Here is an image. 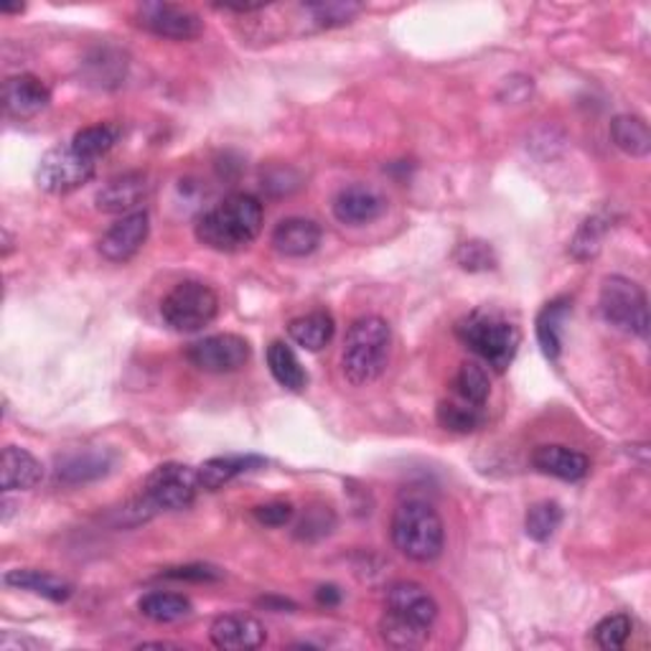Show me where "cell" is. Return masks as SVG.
Instances as JSON below:
<instances>
[{
	"label": "cell",
	"mask_w": 651,
	"mask_h": 651,
	"mask_svg": "<svg viewBox=\"0 0 651 651\" xmlns=\"http://www.w3.org/2000/svg\"><path fill=\"white\" fill-rule=\"evenodd\" d=\"M252 514H255V519L260 524H265V527H285V524L293 519L296 510H293V504L288 502H270L255 506Z\"/></svg>",
	"instance_id": "8d00e7d4"
},
{
	"label": "cell",
	"mask_w": 651,
	"mask_h": 651,
	"mask_svg": "<svg viewBox=\"0 0 651 651\" xmlns=\"http://www.w3.org/2000/svg\"><path fill=\"white\" fill-rule=\"evenodd\" d=\"M570 316V300L555 298L537 316V341L542 354L550 362H558L562 354V326Z\"/></svg>",
	"instance_id": "7402d4cb"
},
{
	"label": "cell",
	"mask_w": 651,
	"mask_h": 651,
	"mask_svg": "<svg viewBox=\"0 0 651 651\" xmlns=\"http://www.w3.org/2000/svg\"><path fill=\"white\" fill-rule=\"evenodd\" d=\"M163 578H171V581H194V583H214L219 581L221 573L212 566H179L163 570Z\"/></svg>",
	"instance_id": "74e56055"
},
{
	"label": "cell",
	"mask_w": 651,
	"mask_h": 651,
	"mask_svg": "<svg viewBox=\"0 0 651 651\" xmlns=\"http://www.w3.org/2000/svg\"><path fill=\"white\" fill-rule=\"evenodd\" d=\"M138 610L150 621L156 624H173L181 621V618L192 616V601L181 593H163V591H153L148 595H142L138 601Z\"/></svg>",
	"instance_id": "4316f807"
},
{
	"label": "cell",
	"mask_w": 651,
	"mask_h": 651,
	"mask_svg": "<svg viewBox=\"0 0 651 651\" xmlns=\"http://www.w3.org/2000/svg\"><path fill=\"white\" fill-rule=\"evenodd\" d=\"M94 171H98V161H90L67 142V146H57L42 156L36 169V184L46 194H69L84 186L94 176Z\"/></svg>",
	"instance_id": "9c48e42d"
},
{
	"label": "cell",
	"mask_w": 651,
	"mask_h": 651,
	"mask_svg": "<svg viewBox=\"0 0 651 651\" xmlns=\"http://www.w3.org/2000/svg\"><path fill=\"white\" fill-rule=\"evenodd\" d=\"M456 336L496 372L510 369L522 341L517 326L489 308H479V311L464 316L456 323Z\"/></svg>",
	"instance_id": "5b68a950"
},
{
	"label": "cell",
	"mask_w": 651,
	"mask_h": 651,
	"mask_svg": "<svg viewBox=\"0 0 651 651\" xmlns=\"http://www.w3.org/2000/svg\"><path fill=\"white\" fill-rule=\"evenodd\" d=\"M3 583L15 587V591L42 595V598L52 603H65L71 595V585L67 581H61V578L52 573H42V570H8Z\"/></svg>",
	"instance_id": "603a6c76"
},
{
	"label": "cell",
	"mask_w": 651,
	"mask_h": 651,
	"mask_svg": "<svg viewBox=\"0 0 651 651\" xmlns=\"http://www.w3.org/2000/svg\"><path fill=\"white\" fill-rule=\"evenodd\" d=\"M115 454H110L105 448H84L71 450V454L61 456L57 460V479L69 487H79V483H90L113 471Z\"/></svg>",
	"instance_id": "e0dca14e"
},
{
	"label": "cell",
	"mask_w": 651,
	"mask_h": 651,
	"mask_svg": "<svg viewBox=\"0 0 651 651\" xmlns=\"http://www.w3.org/2000/svg\"><path fill=\"white\" fill-rule=\"evenodd\" d=\"M23 8H26V5H8V3H3V5H0V11H3V13H23Z\"/></svg>",
	"instance_id": "b9f144b4"
},
{
	"label": "cell",
	"mask_w": 651,
	"mask_h": 651,
	"mask_svg": "<svg viewBox=\"0 0 651 651\" xmlns=\"http://www.w3.org/2000/svg\"><path fill=\"white\" fill-rule=\"evenodd\" d=\"M336 323L333 316L326 311H313L306 316H298L288 323V336L296 341L298 346H304L306 352H321V349L333 339Z\"/></svg>",
	"instance_id": "d4e9b609"
},
{
	"label": "cell",
	"mask_w": 651,
	"mask_h": 651,
	"mask_svg": "<svg viewBox=\"0 0 651 651\" xmlns=\"http://www.w3.org/2000/svg\"><path fill=\"white\" fill-rule=\"evenodd\" d=\"M610 140L618 150L631 158H644L651 150L649 125L637 115H618L610 123Z\"/></svg>",
	"instance_id": "484cf974"
},
{
	"label": "cell",
	"mask_w": 651,
	"mask_h": 651,
	"mask_svg": "<svg viewBox=\"0 0 651 651\" xmlns=\"http://www.w3.org/2000/svg\"><path fill=\"white\" fill-rule=\"evenodd\" d=\"M135 23L148 34L171 38V42H192L204 31V21L192 8L163 3V0H150V3H140L135 8Z\"/></svg>",
	"instance_id": "30bf717a"
},
{
	"label": "cell",
	"mask_w": 651,
	"mask_h": 651,
	"mask_svg": "<svg viewBox=\"0 0 651 651\" xmlns=\"http://www.w3.org/2000/svg\"><path fill=\"white\" fill-rule=\"evenodd\" d=\"M219 313V296L206 283L184 281L173 285L161 300V319L179 333H196L209 326Z\"/></svg>",
	"instance_id": "ba28073f"
},
{
	"label": "cell",
	"mask_w": 651,
	"mask_h": 651,
	"mask_svg": "<svg viewBox=\"0 0 651 651\" xmlns=\"http://www.w3.org/2000/svg\"><path fill=\"white\" fill-rule=\"evenodd\" d=\"M202 491L198 471L186 464H163L142 483L140 499L135 504L138 519H146L158 512H184L196 502Z\"/></svg>",
	"instance_id": "8992f818"
},
{
	"label": "cell",
	"mask_w": 651,
	"mask_h": 651,
	"mask_svg": "<svg viewBox=\"0 0 651 651\" xmlns=\"http://www.w3.org/2000/svg\"><path fill=\"white\" fill-rule=\"evenodd\" d=\"M123 138V128L117 123H98L87 125V128L79 130L75 138H71V146H75L79 153L90 158V161H98L105 153H110L117 142Z\"/></svg>",
	"instance_id": "f1b7e54d"
},
{
	"label": "cell",
	"mask_w": 651,
	"mask_h": 651,
	"mask_svg": "<svg viewBox=\"0 0 651 651\" xmlns=\"http://www.w3.org/2000/svg\"><path fill=\"white\" fill-rule=\"evenodd\" d=\"M438 618V603L420 583L400 581L387 591V608L379 633L392 649L423 647Z\"/></svg>",
	"instance_id": "6da1fadb"
},
{
	"label": "cell",
	"mask_w": 651,
	"mask_h": 651,
	"mask_svg": "<svg viewBox=\"0 0 651 651\" xmlns=\"http://www.w3.org/2000/svg\"><path fill=\"white\" fill-rule=\"evenodd\" d=\"M435 418H438L443 431L466 435L479 431L483 425V408L456 397V400H443L438 410H435Z\"/></svg>",
	"instance_id": "83f0119b"
},
{
	"label": "cell",
	"mask_w": 651,
	"mask_h": 651,
	"mask_svg": "<svg viewBox=\"0 0 651 651\" xmlns=\"http://www.w3.org/2000/svg\"><path fill=\"white\" fill-rule=\"evenodd\" d=\"M3 110L13 121H31L42 115L52 102V90L34 75H15L3 82Z\"/></svg>",
	"instance_id": "4fadbf2b"
},
{
	"label": "cell",
	"mask_w": 651,
	"mask_h": 651,
	"mask_svg": "<svg viewBox=\"0 0 651 651\" xmlns=\"http://www.w3.org/2000/svg\"><path fill=\"white\" fill-rule=\"evenodd\" d=\"M631 631H633L631 618L626 616V614H614V616L601 618V621L595 624L593 641L601 649L614 651V649H621L626 644V641H629Z\"/></svg>",
	"instance_id": "e575fe53"
},
{
	"label": "cell",
	"mask_w": 651,
	"mask_h": 651,
	"mask_svg": "<svg viewBox=\"0 0 651 651\" xmlns=\"http://www.w3.org/2000/svg\"><path fill=\"white\" fill-rule=\"evenodd\" d=\"M11 250H13V240L11 235H8V229H3V258L11 255Z\"/></svg>",
	"instance_id": "60d3db41"
},
{
	"label": "cell",
	"mask_w": 651,
	"mask_h": 651,
	"mask_svg": "<svg viewBox=\"0 0 651 651\" xmlns=\"http://www.w3.org/2000/svg\"><path fill=\"white\" fill-rule=\"evenodd\" d=\"M390 535L397 552L412 562L438 560L446 547V527H443L441 514L423 499H408L397 506Z\"/></svg>",
	"instance_id": "277c9868"
},
{
	"label": "cell",
	"mask_w": 651,
	"mask_h": 651,
	"mask_svg": "<svg viewBox=\"0 0 651 651\" xmlns=\"http://www.w3.org/2000/svg\"><path fill=\"white\" fill-rule=\"evenodd\" d=\"M150 235V217L146 209L125 214L113 227L102 235L100 255L107 262H128L142 250Z\"/></svg>",
	"instance_id": "7c38bea8"
},
{
	"label": "cell",
	"mask_w": 651,
	"mask_h": 651,
	"mask_svg": "<svg viewBox=\"0 0 651 651\" xmlns=\"http://www.w3.org/2000/svg\"><path fill=\"white\" fill-rule=\"evenodd\" d=\"M265 626L255 616L227 614L212 624L209 639L217 649L225 651H252L265 644Z\"/></svg>",
	"instance_id": "2e32d148"
},
{
	"label": "cell",
	"mask_w": 651,
	"mask_h": 651,
	"mask_svg": "<svg viewBox=\"0 0 651 651\" xmlns=\"http://www.w3.org/2000/svg\"><path fill=\"white\" fill-rule=\"evenodd\" d=\"M265 212L255 196L232 194L212 206L196 221V240L217 252H240L262 232Z\"/></svg>",
	"instance_id": "7a4b0ae2"
},
{
	"label": "cell",
	"mask_w": 651,
	"mask_h": 651,
	"mask_svg": "<svg viewBox=\"0 0 651 651\" xmlns=\"http://www.w3.org/2000/svg\"><path fill=\"white\" fill-rule=\"evenodd\" d=\"M601 316L614 329L647 339L649 333V300L639 283L624 275H608L601 285L598 296Z\"/></svg>",
	"instance_id": "52a82bcc"
},
{
	"label": "cell",
	"mask_w": 651,
	"mask_h": 651,
	"mask_svg": "<svg viewBox=\"0 0 651 651\" xmlns=\"http://www.w3.org/2000/svg\"><path fill=\"white\" fill-rule=\"evenodd\" d=\"M321 227L313 219L306 217H290L283 219L273 232V248L283 258H308L311 252L319 250L321 244Z\"/></svg>",
	"instance_id": "d6986e66"
},
{
	"label": "cell",
	"mask_w": 651,
	"mask_h": 651,
	"mask_svg": "<svg viewBox=\"0 0 651 651\" xmlns=\"http://www.w3.org/2000/svg\"><path fill=\"white\" fill-rule=\"evenodd\" d=\"M250 341L237 336V333H214V336L194 341L186 349V359L196 369L209 372V375H229V372L242 369L250 362Z\"/></svg>",
	"instance_id": "8fae6325"
},
{
	"label": "cell",
	"mask_w": 651,
	"mask_h": 651,
	"mask_svg": "<svg viewBox=\"0 0 651 651\" xmlns=\"http://www.w3.org/2000/svg\"><path fill=\"white\" fill-rule=\"evenodd\" d=\"M150 194V184L146 173H123V176L110 179L105 186L100 189L98 196H94V204H98L100 212L105 214H133L140 212V204L146 202Z\"/></svg>",
	"instance_id": "9a60e30c"
},
{
	"label": "cell",
	"mask_w": 651,
	"mask_h": 651,
	"mask_svg": "<svg viewBox=\"0 0 651 651\" xmlns=\"http://www.w3.org/2000/svg\"><path fill=\"white\" fill-rule=\"evenodd\" d=\"M316 601H319L321 606H339L341 591L336 585H321L319 591H316Z\"/></svg>",
	"instance_id": "f35d334b"
},
{
	"label": "cell",
	"mask_w": 651,
	"mask_h": 651,
	"mask_svg": "<svg viewBox=\"0 0 651 651\" xmlns=\"http://www.w3.org/2000/svg\"><path fill=\"white\" fill-rule=\"evenodd\" d=\"M44 479V466L26 448L5 446L0 456V489L5 491H28L36 489Z\"/></svg>",
	"instance_id": "ac0fdd59"
},
{
	"label": "cell",
	"mask_w": 651,
	"mask_h": 651,
	"mask_svg": "<svg viewBox=\"0 0 651 651\" xmlns=\"http://www.w3.org/2000/svg\"><path fill=\"white\" fill-rule=\"evenodd\" d=\"M362 11V3H344V0H326V3H308L306 13L311 15L319 28H336L344 26Z\"/></svg>",
	"instance_id": "d6a6232c"
},
{
	"label": "cell",
	"mask_w": 651,
	"mask_h": 651,
	"mask_svg": "<svg viewBox=\"0 0 651 651\" xmlns=\"http://www.w3.org/2000/svg\"><path fill=\"white\" fill-rule=\"evenodd\" d=\"M267 460L262 456H217V458H209L204 460L202 466L196 468L198 471V483H202V489L206 491H217L229 483L237 476L248 473V471H255V468H262Z\"/></svg>",
	"instance_id": "44dd1931"
},
{
	"label": "cell",
	"mask_w": 651,
	"mask_h": 651,
	"mask_svg": "<svg viewBox=\"0 0 651 651\" xmlns=\"http://www.w3.org/2000/svg\"><path fill=\"white\" fill-rule=\"evenodd\" d=\"M267 367H270V375L275 377V382L285 387V390L290 392L306 390L308 385L306 369L300 367L296 352H293L285 341H273V344L267 346Z\"/></svg>",
	"instance_id": "cb8c5ba5"
},
{
	"label": "cell",
	"mask_w": 651,
	"mask_h": 651,
	"mask_svg": "<svg viewBox=\"0 0 651 651\" xmlns=\"http://www.w3.org/2000/svg\"><path fill=\"white\" fill-rule=\"evenodd\" d=\"M260 606L273 608V610H296V603L285 601V598H260Z\"/></svg>",
	"instance_id": "ab89813d"
},
{
	"label": "cell",
	"mask_w": 651,
	"mask_h": 651,
	"mask_svg": "<svg viewBox=\"0 0 651 651\" xmlns=\"http://www.w3.org/2000/svg\"><path fill=\"white\" fill-rule=\"evenodd\" d=\"M333 217H336L341 225L349 227H362L369 225L382 217L387 212V198L372 189L367 184H354V186H344L341 192L333 196Z\"/></svg>",
	"instance_id": "5bb4252c"
},
{
	"label": "cell",
	"mask_w": 651,
	"mask_h": 651,
	"mask_svg": "<svg viewBox=\"0 0 651 651\" xmlns=\"http://www.w3.org/2000/svg\"><path fill=\"white\" fill-rule=\"evenodd\" d=\"M333 527V512L329 506H319V510H308L304 522L298 524V537L300 539H319L329 535Z\"/></svg>",
	"instance_id": "d590c367"
},
{
	"label": "cell",
	"mask_w": 651,
	"mask_h": 651,
	"mask_svg": "<svg viewBox=\"0 0 651 651\" xmlns=\"http://www.w3.org/2000/svg\"><path fill=\"white\" fill-rule=\"evenodd\" d=\"M390 323L382 316H362L346 331L344 349H341V375L354 387L377 382L390 362Z\"/></svg>",
	"instance_id": "3957f363"
},
{
	"label": "cell",
	"mask_w": 651,
	"mask_h": 651,
	"mask_svg": "<svg viewBox=\"0 0 651 651\" xmlns=\"http://www.w3.org/2000/svg\"><path fill=\"white\" fill-rule=\"evenodd\" d=\"M608 232V225L603 217H587L581 227H578V232L573 240H570V255L575 260H593L598 255L601 248H603V237Z\"/></svg>",
	"instance_id": "1f68e13d"
},
{
	"label": "cell",
	"mask_w": 651,
	"mask_h": 651,
	"mask_svg": "<svg viewBox=\"0 0 651 651\" xmlns=\"http://www.w3.org/2000/svg\"><path fill=\"white\" fill-rule=\"evenodd\" d=\"M560 524H562V506L558 502L545 499V502L532 504L527 510V517H524V532H527V537L535 539V542H547V539L560 529Z\"/></svg>",
	"instance_id": "4dcf8cb0"
},
{
	"label": "cell",
	"mask_w": 651,
	"mask_h": 651,
	"mask_svg": "<svg viewBox=\"0 0 651 651\" xmlns=\"http://www.w3.org/2000/svg\"><path fill=\"white\" fill-rule=\"evenodd\" d=\"M454 260L460 270H468V273H487V270L496 267V252L483 240L460 242L454 252Z\"/></svg>",
	"instance_id": "836d02e7"
},
{
	"label": "cell",
	"mask_w": 651,
	"mask_h": 651,
	"mask_svg": "<svg viewBox=\"0 0 651 651\" xmlns=\"http://www.w3.org/2000/svg\"><path fill=\"white\" fill-rule=\"evenodd\" d=\"M454 390H456V397H460V400L483 408V404H487V400H489V395H491V382H489L487 369H483L479 362H464V364H460V369L456 372Z\"/></svg>",
	"instance_id": "f546056e"
},
{
	"label": "cell",
	"mask_w": 651,
	"mask_h": 651,
	"mask_svg": "<svg viewBox=\"0 0 651 651\" xmlns=\"http://www.w3.org/2000/svg\"><path fill=\"white\" fill-rule=\"evenodd\" d=\"M532 466L539 473L555 476L560 481H581L591 471L587 456L566 446H537L535 454H532Z\"/></svg>",
	"instance_id": "ffe728a7"
}]
</instances>
